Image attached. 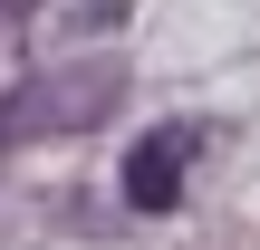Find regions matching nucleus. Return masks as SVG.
<instances>
[{
  "label": "nucleus",
  "mask_w": 260,
  "mask_h": 250,
  "mask_svg": "<svg viewBox=\"0 0 260 250\" xmlns=\"http://www.w3.org/2000/svg\"><path fill=\"white\" fill-rule=\"evenodd\" d=\"M116 96H125V67H116V58L48 67V77H29V87L0 96V154H10V145H39V135H77V125H96Z\"/></svg>",
  "instance_id": "1"
},
{
  "label": "nucleus",
  "mask_w": 260,
  "mask_h": 250,
  "mask_svg": "<svg viewBox=\"0 0 260 250\" xmlns=\"http://www.w3.org/2000/svg\"><path fill=\"white\" fill-rule=\"evenodd\" d=\"M193 154H203V125H154V135L125 154V202H135V212H174Z\"/></svg>",
  "instance_id": "2"
}]
</instances>
